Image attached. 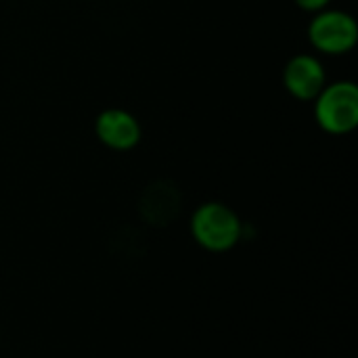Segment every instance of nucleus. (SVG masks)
I'll list each match as a JSON object with an SVG mask.
<instances>
[{"label": "nucleus", "instance_id": "f257e3e1", "mask_svg": "<svg viewBox=\"0 0 358 358\" xmlns=\"http://www.w3.org/2000/svg\"><path fill=\"white\" fill-rule=\"evenodd\" d=\"M191 235L199 248L224 254L239 243L243 224L233 208L220 201H206L191 216Z\"/></svg>", "mask_w": 358, "mask_h": 358}, {"label": "nucleus", "instance_id": "f03ea898", "mask_svg": "<svg viewBox=\"0 0 358 358\" xmlns=\"http://www.w3.org/2000/svg\"><path fill=\"white\" fill-rule=\"evenodd\" d=\"M315 120L319 128L331 136H344L358 126V86L352 80H338L325 84L317 94Z\"/></svg>", "mask_w": 358, "mask_h": 358}, {"label": "nucleus", "instance_id": "7ed1b4c3", "mask_svg": "<svg viewBox=\"0 0 358 358\" xmlns=\"http://www.w3.org/2000/svg\"><path fill=\"white\" fill-rule=\"evenodd\" d=\"M308 42L321 55H348L358 42L357 19L346 10L323 8L308 23Z\"/></svg>", "mask_w": 358, "mask_h": 358}, {"label": "nucleus", "instance_id": "20e7f679", "mask_svg": "<svg viewBox=\"0 0 358 358\" xmlns=\"http://www.w3.org/2000/svg\"><path fill=\"white\" fill-rule=\"evenodd\" d=\"M94 132L96 138L111 151H132L143 138V128L138 120L130 111L117 107L99 113L94 122Z\"/></svg>", "mask_w": 358, "mask_h": 358}, {"label": "nucleus", "instance_id": "39448f33", "mask_svg": "<svg viewBox=\"0 0 358 358\" xmlns=\"http://www.w3.org/2000/svg\"><path fill=\"white\" fill-rule=\"evenodd\" d=\"M325 84V67L315 55H296L283 69V86L298 101H315Z\"/></svg>", "mask_w": 358, "mask_h": 358}, {"label": "nucleus", "instance_id": "423d86ee", "mask_svg": "<svg viewBox=\"0 0 358 358\" xmlns=\"http://www.w3.org/2000/svg\"><path fill=\"white\" fill-rule=\"evenodd\" d=\"M294 2L306 13H319L323 8H329L331 4V0H294Z\"/></svg>", "mask_w": 358, "mask_h": 358}]
</instances>
